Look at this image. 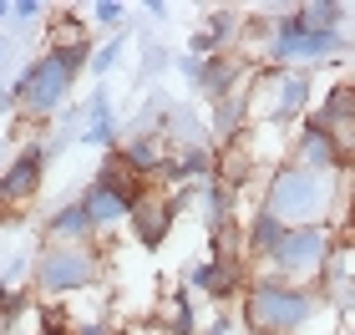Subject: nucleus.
<instances>
[{
  "label": "nucleus",
  "instance_id": "16",
  "mask_svg": "<svg viewBox=\"0 0 355 335\" xmlns=\"http://www.w3.org/2000/svg\"><path fill=\"white\" fill-rule=\"evenodd\" d=\"M96 239L102 234H96V223L87 218V209L76 198L41 218V244H96Z\"/></svg>",
  "mask_w": 355,
  "mask_h": 335
},
{
  "label": "nucleus",
  "instance_id": "25",
  "mask_svg": "<svg viewBox=\"0 0 355 335\" xmlns=\"http://www.w3.org/2000/svg\"><path fill=\"white\" fill-rule=\"evenodd\" d=\"M173 67H178V76H183V82H188L193 92L203 87V56H188V51H183V56L173 61Z\"/></svg>",
  "mask_w": 355,
  "mask_h": 335
},
{
  "label": "nucleus",
  "instance_id": "12",
  "mask_svg": "<svg viewBox=\"0 0 355 335\" xmlns=\"http://www.w3.org/2000/svg\"><path fill=\"white\" fill-rule=\"evenodd\" d=\"M173 223H178L173 198L153 188V194H148V198H142L137 209H132V218H127V234H132V239H137V244L148 249V254H157V249H163L168 239H173Z\"/></svg>",
  "mask_w": 355,
  "mask_h": 335
},
{
  "label": "nucleus",
  "instance_id": "10",
  "mask_svg": "<svg viewBox=\"0 0 355 335\" xmlns=\"http://www.w3.org/2000/svg\"><path fill=\"white\" fill-rule=\"evenodd\" d=\"M289 163H300V168H310V173H330V178L350 168L345 153H340V142H335V132L315 117V112L295 127V137H289Z\"/></svg>",
  "mask_w": 355,
  "mask_h": 335
},
{
  "label": "nucleus",
  "instance_id": "26",
  "mask_svg": "<svg viewBox=\"0 0 355 335\" xmlns=\"http://www.w3.org/2000/svg\"><path fill=\"white\" fill-rule=\"evenodd\" d=\"M71 335H117V330L107 315H82V320H71Z\"/></svg>",
  "mask_w": 355,
  "mask_h": 335
},
{
  "label": "nucleus",
  "instance_id": "7",
  "mask_svg": "<svg viewBox=\"0 0 355 335\" xmlns=\"http://www.w3.org/2000/svg\"><path fill=\"white\" fill-rule=\"evenodd\" d=\"M335 259V229H320V223H304V229H289L279 239V249L259 264L264 275H279L289 284H315Z\"/></svg>",
  "mask_w": 355,
  "mask_h": 335
},
{
  "label": "nucleus",
  "instance_id": "33",
  "mask_svg": "<svg viewBox=\"0 0 355 335\" xmlns=\"http://www.w3.org/2000/svg\"><path fill=\"white\" fill-rule=\"evenodd\" d=\"M15 325H21V320H0V335H15Z\"/></svg>",
  "mask_w": 355,
  "mask_h": 335
},
{
  "label": "nucleus",
  "instance_id": "17",
  "mask_svg": "<svg viewBox=\"0 0 355 335\" xmlns=\"http://www.w3.org/2000/svg\"><path fill=\"white\" fill-rule=\"evenodd\" d=\"M214 178L229 188V194L239 198L244 188H259L254 178H259V157H254V148H249V132L239 137V142H223L218 148V168H214Z\"/></svg>",
  "mask_w": 355,
  "mask_h": 335
},
{
  "label": "nucleus",
  "instance_id": "30",
  "mask_svg": "<svg viewBox=\"0 0 355 335\" xmlns=\"http://www.w3.org/2000/svg\"><path fill=\"white\" fill-rule=\"evenodd\" d=\"M10 15H15V0H0V31L10 26Z\"/></svg>",
  "mask_w": 355,
  "mask_h": 335
},
{
  "label": "nucleus",
  "instance_id": "14",
  "mask_svg": "<svg viewBox=\"0 0 355 335\" xmlns=\"http://www.w3.org/2000/svg\"><path fill=\"white\" fill-rule=\"evenodd\" d=\"M82 112H87L82 142H87V148H96V153H117L127 132H122V117H117V107H112L107 87H92V97L82 102Z\"/></svg>",
  "mask_w": 355,
  "mask_h": 335
},
{
  "label": "nucleus",
  "instance_id": "6",
  "mask_svg": "<svg viewBox=\"0 0 355 335\" xmlns=\"http://www.w3.org/2000/svg\"><path fill=\"white\" fill-rule=\"evenodd\" d=\"M249 97H254V112H264V122L300 127L315 112V76L295 67H259L249 76Z\"/></svg>",
  "mask_w": 355,
  "mask_h": 335
},
{
  "label": "nucleus",
  "instance_id": "4",
  "mask_svg": "<svg viewBox=\"0 0 355 335\" xmlns=\"http://www.w3.org/2000/svg\"><path fill=\"white\" fill-rule=\"evenodd\" d=\"M31 259H36L31 264L36 300H71V295H87L107 280L102 244H41Z\"/></svg>",
  "mask_w": 355,
  "mask_h": 335
},
{
  "label": "nucleus",
  "instance_id": "27",
  "mask_svg": "<svg viewBox=\"0 0 355 335\" xmlns=\"http://www.w3.org/2000/svg\"><path fill=\"white\" fill-rule=\"evenodd\" d=\"M203 335H234V315H214V320L203 325Z\"/></svg>",
  "mask_w": 355,
  "mask_h": 335
},
{
  "label": "nucleus",
  "instance_id": "24",
  "mask_svg": "<svg viewBox=\"0 0 355 335\" xmlns=\"http://www.w3.org/2000/svg\"><path fill=\"white\" fill-rule=\"evenodd\" d=\"M46 15V6L41 0H15V15H10V31H31Z\"/></svg>",
  "mask_w": 355,
  "mask_h": 335
},
{
  "label": "nucleus",
  "instance_id": "2",
  "mask_svg": "<svg viewBox=\"0 0 355 335\" xmlns=\"http://www.w3.org/2000/svg\"><path fill=\"white\" fill-rule=\"evenodd\" d=\"M340 173H310L300 163H274L259 183V209H269L289 229H304V223H320V229H335V209H340Z\"/></svg>",
  "mask_w": 355,
  "mask_h": 335
},
{
  "label": "nucleus",
  "instance_id": "19",
  "mask_svg": "<svg viewBox=\"0 0 355 335\" xmlns=\"http://www.w3.org/2000/svg\"><path fill=\"white\" fill-rule=\"evenodd\" d=\"M284 234H289V223H279L269 209H259V203H254L249 218H244V259H249V264H264L269 254L279 249Z\"/></svg>",
  "mask_w": 355,
  "mask_h": 335
},
{
  "label": "nucleus",
  "instance_id": "5",
  "mask_svg": "<svg viewBox=\"0 0 355 335\" xmlns=\"http://www.w3.org/2000/svg\"><path fill=\"white\" fill-rule=\"evenodd\" d=\"M148 194H153V183H142L137 173L122 163V153H102V163H96V173L87 178V188L76 194V203H82L87 218L96 223V234H112V229H122V223L132 218V209Z\"/></svg>",
  "mask_w": 355,
  "mask_h": 335
},
{
  "label": "nucleus",
  "instance_id": "18",
  "mask_svg": "<svg viewBox=\"0 0 355 335\" xmlns=\"http://www.w3.org/2000/svg\"><path fill=\"white\" fill-rule=\"evenodd\" d=\"M249 122H254V97H249V87L234 92V97H223V102H208V132H214L218 142H239V137L249 132Z\"/></svg>",
  "mask_w": 355,
  "mask_h": 335
},
{
  "label": "nucleus",
  "instance_id": "9",
  "mask_svg": "<svg viewBox=\"0 0 355 335\" xmlns=\"http://www.w3.org/2000/svg\"><path fill=\"white\" fill-rule=\"evenodd\" d=\"M46 168H51V153H46V142H21V148L10 153V163L0 168V209H21L41 194L46 183Z\"/></svg>",
  "mask_w": 355,
  "mask_h": 335
},
{
  "label": "nucleus",
  "instance_id": "28",
  "mask_svg": "<svg viewBox=\"0 0 355 335\" xmlns=\"http://www.w3.org/2000/svg\"><path fill=\"white\" fill-rule=\"evenodd\" d=\"M163 67H168V56L157 51V46H148V71H163Z\"/></svg>",
  "mask_w": 355,
  "mask_h": 335
},
{
  "label": "nucleus",
  "instance_id": "3",
  "mask_svg": "<svg viewBox=\"0 0 355 335\" xmlns=\"http://www.w3.org/2000/svg\"><path fill=\"white\" fill-rule=\"evenodd\" d=\"M320 315H325V300L315 284H289L264 269H254L249 290L239 300V320L249 325V335H304Z\"/></svg>",
  "mask_w": 355,
  "mask_h": 335
},
{
  "label": "nucleus",
  "instance_id": "13",
  "mask_svg": "<svg viewBox=\"0 0 355 335\" xmlns=\"http://www.w3.org/2000/svg\"><path fill=\"white\" fill-rule=\"evenodd\" d=\"M315 117L335 132L345 163H355V82H330L325 97L315 102Z\"/></svg>",
  "mask_w": 355,
  "mask_h": 335
},
{
  "label": "nucleus",
  "instance_id": "34",
  "mask_svg": "<svg viewBox=\"0 0 355 335\" xmlns=\"http://www.w3.org/2000/svg\"><path fill=\"white\" fill-rule=\"evenodd\" d=\"M0 56H6V31H0Z\"/></svg>",
  "mask_w": 355,
  "mask_h": 335
},
{
  "label": "nucleus",
  "instance_id": "20",
  "mask_svg": "<svg viewBox=\"0 0 355 335\" xmlns=\"http://www.w3.org/2000/svg\"><path fill=\"white\" fill-rule=\"evenodd\" d=\"M163 335H198V310H193V290H188V284H178V290L168 295Z\"/></svg>",
  "mask_w": 355,
  "mask_h": 335
},
{
  "label": "nucleus",
  "instance_id": "15",
  "mask_svg": "<svg viewBox=\"0 0 355 335\" xmlns=\"http://www.w3.org/2000/svg\"><path fill=\"white\" fill-rule=\"evenodd\" d=\"M117 153H122V163L132 168L142 183H153V178H157V168H163L178 148H173L163 132H153V127H137V132H127V137H122V148H117Z\"/></svg>",
  "mask_w": 355,
  "mask_h": 335
},
{
  "label": "nucleus",
  "instance_id": "1",
  "mask_svg": "<svg viewBox=\"0 0 355 335\" xmlns=\"http://www.w3.org/2000/svg\"><path fill=\"white\" fill-rule=\"evenodd\" d=\"M92 56H96V46L92 36L87 41H56V46H46L41 56H31L21 71H15V112H21L26 122H51L67 112L71 102V92L76 82H82V71H92Z\"/></svg>",
  "mask_w": 355,
  "mask_h": 335
},
{
  "label": "nucleus",
  "instance_id": "32",
  "mask_svg": "<svg viewBox=\"0 0 355 335\" xmlns=\"http://www.w3.org/2000/svg\"><path fill=\"white\" fill-rule=\"evenodd\" d=\"M31 335H71V330H51V325H36Z\"/></svg>",
  "mask_w": 355,
  "mask_h": 335
},
{
  "label": "nucleus",
  "instance_id": "35",
  "mask_svg": "<svg viewBox=\"0 0 355 335\" xmlns=\"http://www.w3.org/2000/svg\"><path fill=\"white\" fill-rule=\"evenodd\" d=\"M345 335H355V325H350V330H345Z\"/></svg>",
  "mask_w": 355,
  "mask_h": 335
},
{
  "label": "nucleus",
  "instance_id": "29",
  "mask_svg": "<svg viewBox=\"0 0 355 335\" xmlns=\"http://www.w3.org/2000/svg\"><path fill=\"white\" fill-rule=\"evenodd\" d=\"M142 10H148L153 21H163V15H168V0H148V6H142Z\"/></svg>",
  "mask_w": 355,
  "mask_h": 335
},
{
  "label": "nucleus",
  "instance_id": "31",
  "mask_svg": "<svg viewBox=\"0 0 355 335\" xmlns=\"http://www.w3.org/2000/svg\"><path fill=\"white\" fill-rule=\"evenodd\" d=\"M0 112H15V92L10 87H0Z\"/></svg>",
  "mask_w": 355,
  "mask_h": 335
},
{
  "label": "nucleus",
  "instance_id": "23",
  "mask_svg": "<svg viewBox=\"0 0 355 335\" xmlns=\"http://www.w3.org/2000/svg\"><path fill=\"white\" fill-rule=\"evenodd\" d=\"M304 15H310V26H320V31H345V6L340 0H310Z\"/></svg>",
  "mask_w": 355,
  "mask_h": 335
},
{
  "label": "nucleus",
  "instance_id": "22",
  "mask_svg": "<svg viewBox=\"0 0 355 335\" xmlns=\"http://www.w3.org/2000/svg\"><path fill=\"white\" fill-rule=\"evenodd\" d=\"M122 56H127V31H122V36H107L102 46H96V56H92V76H96V82H107V76L122 67Z\"/></svg>",
  "mask_w": 355,
  "mask_h": 335
},
{
  "label": "nucleus",
  "instance_id": "8",
  "mask_svg": "<svg viewBox=\"0 0 355 335\" xmlns=\"http://www.w3.org/2000/svg\"><path fill=\"white\" fill-rule=\"evenodd\" d=\"M254 280V269L244 259V249H223V244H208L198 259H188L183 269V284L193 295H208V305H234V300H244Z\"/></svg>",
  "mask_w": 355,
  "mask_h": 335
},
{
  "label": "nucleus",
  "instance_id": "21",
  "mask_svg": "<svg viewBox=\"0 0 355 335\" xmlns=\"http://www.w3.org/2000/svg\"><path fill=\"white\" fill-rule=\"evenodd\" d=\"M87 21L96 31H107V36H122V31H127V6H122V0H92Z\"/></svg>",
  "mask_w": 355,
  "mask_h": 335
},
{
  "label": "nucleus",
  "instance_id": "11",
  "mask_svg": "<svg viewBox=\"0 0 355 335\" xmlns=\"http://www.w3.org/2000/svg\"><path fill=\"white\" fill-rule=\"evenodd\" d=\"M244 21L249 15L244 10H234V6H214V10H203V26L188 36V56H229V46L234 41H244Z\"/></svg>",
  "mask_w": 355,
  "mask_h": 335
}]
</instances>
